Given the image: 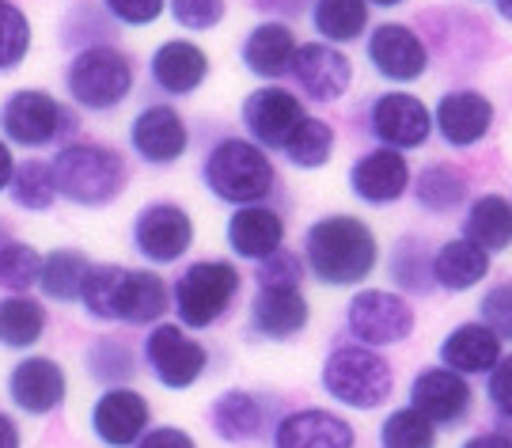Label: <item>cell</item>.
<instances>
[{
    "label": "cell",
    "mask_w": 512,
    "mask_h": 448,
    "mask_svg": "<svg viewBox=\"0 0 512 448\" xmlns=\"http://www.w3.org/2000/svg\"><path fill=\"white\" fill-rule=\"evenodd\" d=\"M80 304L99 323L148 327L167 316L171 285L156 270H126L118 262H99L80 289Z\"/></svg>",
    "instance_id": "6da1fadb"
},
{
    "label": "cell",
    "mask_w": 512,
    "mask_h": 448,
    "mask_svg": "<svg viewBox=\"0 0 512 448\" xmlns=\"http://www.w3.org/2000/svg\"><path fill=\"white\" fill-rule=\"evenodd\" d=\"M304 262L315 278L334 289H349L376 270L380 262V243L372 224L353 217V213H330L308 224L304 236Z\"/></svg>",
    "instance_id": "7a4b0ae2"
},
{
    "label": "cell",
    "mask_w": 512,
    "mask_h": 448,
    "mask_svg": "<svg viewBox=\"0 0 512 448\" xmlns=\"http://www.w3.org/2000/svg\"><path fill=\"white\" fill-rule=\"evenodd\" d=\"M57 194L80 209L114 206L129 187V160L107 141H73L54 152Z\"/></svg>",
    "instance_id": "3957f363"
},
{
    "label": "cell",
    "mask_w": 512,
    "mask_h": 448,
    "mask_svg": "<svg viewBox=\"0 0 512 448\" xmlns=\"http://www.w3.org/2000/svg\"><path fill=\"white\" fill-rule=\"evenodd\" d=\"M61 84L76 111L114 114L137 88V61L118 42H99L69 54Z\"/></svg>",
    "instance_id": "277c9868"
},
{
    "label": "cell",
    "mask_w": 512,
    "mask_h": 448,
    "mask_svg": "<svg viewBox=\"0 0 512 448\" xmlns=\"http://www.w3.org/2000/svg\"><path fill=\"white\" fill-rule=\"evenodd\" d=\"M202 183L224 206H262L277 183L270 152L258 149L247 137H220L202 160Z\"/></svg>",
    "instance_id": "5b68a950"
},
{
    "label": "cell",
    "mask_w": 512,
    "mask_h": 448,
    "mask_svg": "<svg viewBox=\"0 0 512 448\" xmlns=\"http://www.w3.org/2000/svg\"><path fill=\"white\" fill-rule=\"evenodd\" d=\"M76 133H80L76 107L46 88H16L0 103V137L12 149H65L76 141Z\"/></svg>",
    "instance_id": "8992f818"
},
{
    "label": "cell",
    "mask_w": 512,
    "mask_h": 448,
    "mask_svg": "<svg viewBox=\"0 0 512 448\" xmlns=\"http://www.w3.org/2000/svg\"><path fill=\"white\" fill-rule=\"evenodd\" d=\"M323 392L353 411H376L395 392V369L372 346H334L323 361Z\"/></svg>",
    "instance_id": "52a82bcc"
},
{
    "label": "cell",
    "mask_w": 512,
    "mask_h": 448,
    "mask_svg": "<svg viewBox=\"0 0 512 448\" xmlns=\"http://www.w3.org/2000/svg\"><path fill=\"white\" fill-rule=\"evenodd\" d=\"M239 289H243V278H239L236 262L202 259L190 262L171 285V304L186 331H205V327H217L232 312Z\"/></svg>",
    "instance_id": "ba28073f"
},
{
    "label": "cell",
    "mask_w": 512,
    "mask_h": 448,
    "mask_svg": "<svg viewBox=\"0 0 512 448\" xmlns=\"http://www.w3.org/2000/svg\"><path fill=\"white\" fill-rule=\"evenodd\" d=\"M365 61L387 88H410V84L425 80V73L433 69V54H429L425 35L410 23H399V19L372 23V31L365 35Z\"/></svg>",
    "instance_id": "9c48e42d"
},
{
    "label": "cell",
    "mask_w": 512,
    "mask_h": 448,
    "mask_svg": "<svg viewBox=\"0 0 512 448\" xmlns=\"http://www.w3.org/2000/svg\"><path fill=\"white\" fill-rule=\"evenodd\" d=\"M368 133L376 145L395 152H418L433 137V107L410 88H384L365 103Z\"/></svg>",
    "instance_id": "30bf717a"
},
{
    "label": "cell",
    "mask_w": 512,
    "mask_h": 448,
    "mask_svg": "<svg viewBox=\"0 0 512 448\" xmlns=\"http://www.w3.org/2000/svg\"><path fill=\"white\" fill-rule=\"evenodd\" d=\"M308 118V103L285 84H258L239 99V126L243 137L258 149L281 152L289 133Z\"/></svg>",
    "instance_id": "8fae6325"
},
{
    "label": "cell",
    "mask_w": 512,
    "mask_h": 448,
    "mask_svg": "<svg viewBox=\"0 0 512 448\" xmlns=\"http://www.w3.org/2000/svg\"><path fill=\"white\" fill-rule=\"evenodd\" d=\"M414 323H418V316H414L410 300L403 293H391V289H361L346 304L349 335L372 350L406 342L414 335Z\"/></svg>",
    "instance_id": "7c38bea8"
},
{
    "label": "cell",
    "mask_w": 512,
    "mask_h": 448,
    "mask_svg": "<svg viewBox=\"0 0 512 448\" xmlns=\"http://www.w3.org/2000/svg\"><path fill=\"white\" fill-rule=\"evenodd\" d=\"M497 122V103L475 84H459L437 95L433 103V133L448 149H478Z\"/></svg>",
    "instance_id": "4fadbf2b"
},
{
    "label": "cell",
    "mask_w": 512,
    "mask_h": 448,
    "mask_svg": "<svg viewBox=\"0 0 512 448\" xmlns=\"http://www.w3.org/2000/svg\"><path fill=\"white\" fill-rule=\"evenodd\" d=\"M126 141L137 160H145L152 168H171L190 152V126L171 99H160L133 111Z\"/></svg>",
    "instance_id": "5bb4252c"
},
{
    "label": "cell",
    "mask_w": 512,
    "mask_h": 448,
    "mask_svg": "<svg viewBox=\"0 0 512 448\" xmlns=\"http://www.w3.org/2000/svg\"><path fill=\"white\" fill-rule=\"evenodd\" d=\"M145 361L164 388L186 392L209 369V350L198 338L186 335L183 323H156L145 338Z\"/></svg>",
    "instance_id": "9a60e30c"
},
{
    "label": "cell",
    "mask_w": 512,
    "mask_h": 448,
    "mask_svg": "<svg viewBox=\"0 0 512 448\" xmlns=\"http://www.w3.org/2000/svg\"><path fill=\"white\" fill-rule=\"evenodd\" d=\"M194 243V217L186 213L179 202H148L137 217H133V247L145 262L167 266L179 262Z\"/></svg>",
    "instance_id": "2e32d148"
},
{
    "label": "cell",
    "mask_w": 512,
    "mask_h": 448,
    "mask_svg": "<svg viewBox=\"0 0 512 448\" xmlns=\"http://www.w3.org/2000/svg\"><path fill=\"white\" fill-rule=\"evenodd\" d=\"M213 73V57L198 38H164L152 54H148V80L167 95V99H186L205 88V80Z\"/></svg>",
    "instance_id": "e0dca14e"
},
{
    "label": "cell",
    "mask_w": 512,
    "mask_h": 448,
    "mask_svg": "<svg viewBox=\"0 0 512 448\" xmlns=\"http://www.w3.org/2000/svg\"><path fill=\"white\" fill-rule=\"evenodd\" d=\"M353 61L342 46H330V42H300V54L293 65V84L300 99L311 103H338L346 99L353 88Z\"/></svg>",
    "instance_id": "ac0fdd59"
},
{
    "label": "cell",
    "mask_w": 512,
    "mask_h": 448,
    "mask_svg": "<svg viewBox=\"0 0 512 448\" xmlns=\"http://www.w3.org/2000/svg\"><path fill=\"white\" fill-rule=\"evenodd\" d=\"M410 183H414V171H410L406 152L384 149V145L361 152V156L349 164V190H353V198L365 202V206L384 209V206L403 202L406 194H410Z\"/></svg>",
    "instance_id": "d6986e66"
},
{
    "label": "cell",
    "mask_w": 512,
    "mask_h": 448,
    "mask_svg": "<svg viewBox=\"0 0 512 448\" xmlns=\"http://www.w3.org/2000/svg\"><path fill=\"white\" fill-rule=\"evenodd\" d=\"M296 54H300V38H296L293 23L258 19L255 27L239 38V65L266 84L293 76Z\"/></svg>",
    "instance_id": "ffe728a7"
},
{
    "label": "cell",
    "mask_w": 512,
    "mask_h": 448,
    "mask_svg": "<svg viewBox=\"0 0 512 448\" xmlns=\"http://www.w3.org/2000/svg\"><path fill=\"white\" fill-rule=\"evenodd\" d=\"M410 407L425 414L433 426H459L475 407V395L467 376L452 373L444 365H429L410 384Z\"/></svg>",
    "instance_id": "44dd1931"
},
{
    "label": "cell",
    "mask_w": 512,
    "mask_h": 448,
    "mask_svg": "<svg viewBox=\"0 0 512 448\" xmlns=\"http://www.w3.org/2000/svg\"><path fill=\"white\" fill-rule=\"evenodd\" d=\"M65 392H69V380L54 357L31 354L16 361V369L8 373V399L23 414L42 418V414L57 411L65 403Z\"/></svg>",
    "instance_id": "7402d4cb"
},
{
    "label": "cell",
    "mask_w": 512,
    "mask_h": 448,
    "mask_svg": "<svg viewBox=\"0 0 512 448\" xmlns=\"http://www.w3.org/2000/svg\"><path fill=\"white\" fill-rule=\"evenodd\" d=\"M148 399L133 388H107L95 399L92 407V430L95 437L110 448H129L133 441H141V433L148 430Z\"/></svg>",
    "instance_id": "603a6c76"
},
{
    "label": "cell",
    "mask_w": 512,
    "mask_h": 448,
    "mask_svg": "<svg viewBox=\"0 0 512 448\" xmlns=\"http://www.w3.org/2000/svg\"><path fill=\"white\" fill-rule=\"evenodd\" d=\"M224 240L239 259H270L285 243V217L270 206H239L224 224Z\"/></svg>",
    "instance_id": "cb8c5ba5"
},
{
    "label": "cell",
    "mask_w": 512,
    "mask_h": 448,
    "mask_svg": "<svg viewBox=\"0 0 512 448\" xmlns=\"http://www.w3.org/2000/svg\"><path fill=\"white\" fill-rule=\"evenodd\" d=\"M311 304L300 289H258L251 300V331L270 342H289L304 335Z\"/></svg>",
    "instance_id": "d4e9b609"
},
{
    "label": "cell",
    "mask_w": 512,
    "mask_h": 448,
    "mask_svg": "<svg viewBox=\"0 0 512 448\" xmlns=\"http://www.w3.org/2000/svg\"><path fill=\"white\" fill-rule=\"evenodd\" d=\"M357 445V433L349 426L342 414L308 411L285 414L281 426H277V448H353Z\"/></svg>",
    "instance_id": "484cf974"
},
{
    "label": "cell",
    "mask_w": 512,
    "mask_h": 448,
    "mask_svg": "<svg viewBox=\"0 0 512 448\" xmlns=\"http://www.w3.org/2000/svg\"><path fill=\"white\" fill-rule=\"evenodd\" d=\"M440 365L459 376L494 373L501 361V338L486 323H459L452 335L440 342Z\"/></svg>",
    "instance_id": "4316f807"
},
{
    "label": "cell",
    "mask_w": 512,
    "mask_h": 448,
    "mask_svg": "<svg viewBox=\"0 0 512 448\" xmlns=\"http://www.w3.org/2000/svg\"><path fill=\"white\" fill-rule=\"evenodd\" d=\"M308 23L319 42L353 46L372 31V8L368 0H311Z\"/></svg>",
    "instance_id": "83f0119b"
},
{
    "label": "cell",
    "mask_w": 512,
    "mask_h": 448,
    "mask_svg": "<svg viewBox=\"0 0 512 448\" xmlns=\"http://www.w3.org/2000/svg\"><path fill=\"white\" fill-rule=\"evenodd\" d=\"M486 274H490V251H482L478 243L463 240V236L440 243L433 251V281L444 293H467V289L482 285Z\"/></svg>",
    "instance_id": "f1b7e54d"
},
{
    "label": "cell",
    "mask_w": 512,
    "mask_h": 448,
    "mask_svg": "<svg viewBox=\"0 0 512 448\" xmlns=\"http://www.w3.org/2000/svg\"><path fill=\"white\" fill-rule=\"evenodd\" d=\"M414 202L418 209L425 213H452L467 202V194H471V179H467V171L452 164V160H429L425 168L414 175Z\"/></svg>",
    "instance_id": "f546056e"
},
{
    "label": "cell",
    "mask_w": 512,
    "mask_h": 448,
    "mask_svg": "<svg viewBox=\"0 0 512 448\" xmlns=\"http://www.w3.org/2000/svg\"><path fill=\"white\" fill-rule=\"evenodd\" d=\"M463 240L478 243L482 251H509L512 247V198L505 194H478L463 213Z\"/></svg>",
    "instance_id": "4dcf8cb0"
},
{
    "label": "cell",
    "mask_w": 512,
    "mask_h": 448,
    "mask_svg": "<svg viewBox=\"0 0 512 448\" xmlns=\"http://www.w3.org/2000/svg\"><path fill=\"white\" fill-rule=\"evenodd\" d=\"M92 274V259L80 247H54L42 255V274H38V289L46 300L57 304H73L80 300V289Z\"/></svg>",
    "instance_id": "1f68e13d"
},
{
    "label": "cell",
    "mask_w": 512,
    "mask_h": 448,
    "mask_svg": "<svg viewBox=\"0 0 512 448\" xmlns=\"http://www.w3.org/2000/svg\"><path fill=\"white\" fill-rule=\"evenodd\" d=\"M50 327V316H46V304L27 293H8L0 297V346L8 350H31L42 342Z\"/></svg>",
    "instance_id": "d6a6232c"
},
{
    "label": "cell",
    "mask_w": 512,
    "mask_h": 448,
    "mask_svg": "<svg viewBox=\"0 0 512 448\" xmlns=\"http://www.w3.org/2000/svg\"><path fill=\"white\" fill-rule=\"evenodd\" d=\"M334 149H338V130L330 126L327 118L319 114H308L285 141V160L293 164L296 171H319L334 160Z\"/></svg>",
    "instance_id": "836d02e7"
},
{
    "label": "cell",
    "mask_w": 512,
    "mask_h": 448,
    "mask_svg": "<svg viewBox=\"0 0 512 448\" xmlns=\"http://www.w3.org/2000/svg\"><path fill=\"white\" fill-rule=\"evenodd\" d=\"M262 403H258L251 392H220L213 399V407H209V422H213V430L224 437V441H251L258 437L262 430Z\"/></svg>",
    "instance_id": "e575fe53"
},
{
    "label": "cell",
    "mask_w": 512,
    "mask_h": 448,
    "mask_svg": "<svg viewBox=\"0 0 512 448\" xmlns=\"http://www.w3.org/2000/svg\"><path fill=\"white\" fill-rule=\"evenodd\" d=\"M8 198L16 202L19 209L27 213H46V209L57 206V175L54 164L42 160V156H27L16 164V175H12V187H8Z\"/></svg>",
    "instance_id": "d590c367"
},
{
    "label": "cell",
    "mask_w": 512,
    "mask_h": 448,
    "mask_svg": "<svg viewBox=\"0 0 512 448\" xmlns=\"http://www.w3.org/2000/svg\"><path fill=\"white\" fill-rule=\"evenodd\" d=\"M114 31H118V23L107 16L103 4H92V0H80L73 12H65L57 23V38L69 54H80L99 42H114Z\"/></svg>",
    "instance_id": "8d00e7d4"
},
{
    "label": "cell",
    "mask_w": 512,
    "mask_h": 448,
    "mask_svg": "<svg viewBox=\"0 0 512 448\" xmlns=\"http://www.w3.org/2000/svg\"><path fill=\"white\" fill-rule=\"evenodd\" d=\"M387 274L403 293H429L433 281V251L421 236H403L387 255Z\"/></svg>",
    "instance_id": "74e56055"
},
{
    "label": "cell",
    "mask_w": 512,
    "mask_h": 448,
    "mask_svg": "<svg viewBox=\"0 0 512 448\" xmlns=\"http://www.w3.org/2000/svg\"><path fill=\"white\" fill-rule=\"evenodd\" d=\"M31 46H35V27L23 4L0 0V73H16L31 57Z\"/></svg>",
    "instance_id": "f35d334b"
},
{
    "label": "cell",
    "mask_w": 512,
    "mask_h": 448,
    "mask_svg": "<svg viewBox=\"0 0 512 448\" xmlns=\"http://www.w3.org/2000/svg\"><path fill=\"white\" fill-rule=\"evenodd\" d=\"M84 365H88V373H92L99 384H129L133 373H137V354H133V346H126L122 338L99 335L92 346H88Z\"/></svg>",
    "instance_id": "ab89813d"
},
{
    "label": "cell",
    "mask_w": 512,
    "mask_h": 448,
    "mask_svg": "<svg viewBox=\"0 0 512 448\" xmlns=\"http://www.w3.org/2000/svg\"><path fill=\"white\" fill-rule=\"evenodd\" d=\"M384 448H433L437 445V426L414 407H399L387 414L384 430H380Z\"/></svg>",
    "instance_id": "60d3db41"
},
{
    "label": "cell",
    "mask_w": 512,
    "mask_h": 448,
    "mask_svg": "<svg viewBox=\"0 0 512 448\" xmlns=\"http://www.w3.org/2000/svg\"><path fill=\"white\" fill-rule=\"evenodd\" d=\"M38 274H42V255L31 243L12 240L0 251V285L8 293H27L31 285H38Z\"/></svg>",
    "instance_id": "b9f144b4"
},
{
    "label": "cell",
    "mask_w": 512,
    "mask_h": 448,
    "mask_svg": "<svg viewBox=\"0 0 512 448\" xmlns=\"http://www.w3.org/2000/svg\"><path fill=\"white\" fill-rule=\"evenodd\" d=\"M167 16L171 23L186 31V38L209 35L217 31L228 16V0H167Z\"/></svg>",
    "instance_id": "7bdbcfd3"
},
{
    "label": "cell",
    "mask_w": 512,
    "mask_h": 448,
    "mask_svg": "<svg viewBox=\"0 0 512 448\" xmlns=\"http://www.w3.org/2000/svg\"><path fill=\"white\" fill-rule=\"evenodd\" d=\"M255 281L258 289H300L304 281V262L296 259L293 251H277L270 259L255 262Z\"/></svg>",
    "instance_id": "ee69618b"
},
{
    "label": "cell",
    "mask_w": 512,
    "mask_h": 448,
    "mask_svg": "<svg viewBox=\"0 0 512 448\" xmlns=\"http://www.w3.org/2000/svg\"><path fill=\"white\" fill-rule=\"evenodd\" d=\"M478 316L501 342H512V278L486 289V297L478 304Z\"/></svg>",
    "instance_id": "f6af8a7d"
},
{
    "label": "cell",
    "mask_w": 512,
    "mask_h": 448,
    "mask_svg": "<svg viewBox=\"0 0 512 448\" xmlns=\"http://www.w3.org/2000/svg\"><path fill=\"white\" fill-rule=\"evenodd\" d=\"M107 8V16L118 27H133V31H145L152 23H160L167 12V0H99Z\"/></svg>",
    "instance_id": "bcb514c9"
},
{
    "label": "cell",
    "mask_w": 512,
    "mask_h": 448,
    "mask_svg": "<svg viewBox=\"0 0 512 448\" xmlns=\"http://www.w3.org/2000/svg\"><path fill=\"white\" fill-rule=\"evenodd\" d=\"M486 392H490V403H494V411L501 414V418H512V354L497 361V369L490 373V384H486Z\"/></svg>",
    "instance_id": "7dc6e473"
},
{
    "label": "cell",
    "mask_w": 512,
    "mask_h": 448,
    "mask_svg": "<svg viewBox=\"0 0 512 448\" xmlns=\"http://www.w3.org/2000/svg\"><path fill=\"white\" fill-rule=\"evenodd\" d=\"M262 19H277V23H293V19L308 16L311 0H247Z\"/></svg>",
    "instance_id": "c3c4849f"
},
{
    "label": "cell",
    "mask_w": 512,
    "mask_h": 448,
    "mask_svg": "<svg viewBox=\"0 0 512 448\" xmlns=\"http://www.w3.org/2000/svg\"><path fill=\"white\" fill-rule=\"evenodd\" d=\"M137 448H198L194 445V437L186 430H175V426H160V430L145 433Z\"/></svg>",
    "instance_id": "681fc988"
},
{
    "label": "cell",
    "mask_w": 512,
    "mask_h": 448,
    "mask_svg": "<svg viewBox=\"0 0 512 448\" xmlns=\"http://www.w3.org/2000/svg\"><path fill=\"white\" fill-rule=\"evenodd\" d=\"M16 152H12V145L0 137V194L12 187V175H16Z\"/></svg>",
    "instance_id": "f907efd6"
},
{
    "label": "cell",
    "mask_w": 512,
    "mask_h": 448,
    "mask_svg": "<svg viewBox=\"0 0 512 448\" xmlns=\"http://www.w3.org/2000/svg\"><path fill=\"white\" fill-rule=\"evenodd\" d=\"M463 448H512V437H505V433H478L471 441H463Z\"/></svg>",
    "instance_id": "816d5d0a"
},
{
    "label": "cell",
    "mask_w": 512,
    "mask_h": 448,
    "mask_svg": "<svg viewBox=\"0 0 512 448\" xmlns=\"http://www.w3.org/2000/svg\"><path fill=\"white\" fill-rule=\"evenodd\" d=\"M0 448H19V430L8 414H0Z\"/></svg>",
    "instance_id": "f5cc1de1"
},
{
    "label": "cell",
    "mask_w": 512,
    "mask_h": 448,
    "mask_svg": "<svg viewBox=\"0 0 512 448\" xmlns=\"http://www.w3.org/2000/svg\"><path fill=\"white\" fill-rule=\"evenodd\" d=\"M494 12L501 23H509L512 27V0H494Z\"/></svg>",
    "instance_id": "db71d44e"
},
{
    "label": "cell",
    "mask_w": 512,
    "mask_h": 448,
    "mask_svg": "<svg viewBox=\"0 0 512 448\" xmlns=\"http://www.w3.org/2000/svg\"><path fill=\"white\" fill-rule=\"evenodd\" d=\"M410 0H368V8H380V12H391V8H403Z\"/></svg>",
    "instance_id": "11a10c76"
},
{
    "label": "cell",
    "mask_w": 512,
    "mask_h": 448,
    "mask_svg": "<svg viewBox=\"0 0 512 448\" xmlns=\"http://www.w3.org/2000/svg\"><path fill=\"white\" fill-rule=\"evenodd\" d=\"M12 240H16V236H12V228H8V224L0 221V251H4V247H8Z\"/></svg>",
    "instance_id": "9f6ffc18"
},
{
    "label": "cell",
    "mask_w": 512,
    "mask_h": 448,
    "mask_svg": "<svg viewBox=\"0 0 512 448\" xmlns=\"http://www.w3.org/2000/svg\"><path fill=\"white\" fill-rule=\"evenodd\" d=\"M482 4H486V0H482ZM490 4H494V0H490Z\"/></svg>",
    "instance_id": "6f0895ef"
}]
</instances>
